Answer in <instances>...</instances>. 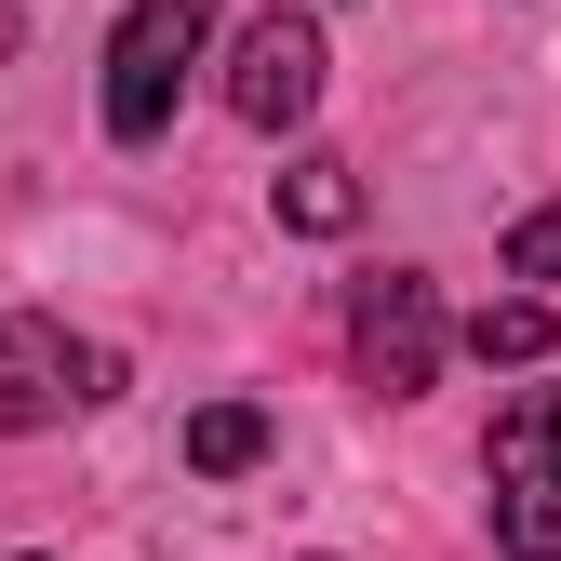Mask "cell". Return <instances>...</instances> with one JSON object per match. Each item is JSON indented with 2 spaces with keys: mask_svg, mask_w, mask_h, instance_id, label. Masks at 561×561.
<instances>
[{
  "mask_svg": "<svg viewBox=\"0 0 561 561\" xmlns=\"http://www.w3.org/2000/svg\"><path fill=\"white\" fill-rule=\"evenodd\" d=\"M201 41H215V0H134V14L107 27V134L121 148H148V134L174 121Z\"/></svg>",
  "mask_w": 561,
  "mask_h": 561,
  "instance_id": "6da1fadb",
  "label": "cell"
},
{
  "mask_svg": "<svg viewBox=\"0 0 561 561\" xmlns=\"http://www.w3.org/2000/svg\"><path fill=\"white\" fill-rule=\"evenodd\" d=\"M442 347H455L442 280H428V267H375V280H362V308H347V362H362V388H388V401L442 388Z\"/></svg>",
  "mask_w": 561,
  "mask_h": 561,
  "instance_id": "7a4b0ae2",
  "label": "cell"
},
{
  "mask_svg": "<svg viewBox=\"0 0 561 561\" xmlns=\"http://www.w3.org/2000/svg\"><path fill=\"white\" fill-rule=\"evenodd\" d=\"M495 548L561 561V388H522L495 414Z\"/></svg>",
  "mask_w": 561,
  "mask_h": 561,
  "instance_id": "3957f363",
  "label": "cell"
},
{
  "mask_svg": "<svg viewBox=\"0 0 561 561\" xmlns=\"http://www.w3.org/2000/svg\"><path fill=\"white\" fill-rule=\"evenodd\" d=\"M107 388H121V362L81 347L54 308H14V321H0V428H67V414L107 401Z\"/></svg>",
  "mask_w": 561,
  "mask_h": 561,
  "instance_id": "277c9868",
  "label": "cell"
},
{
  "mask_svg": "<svg viewBox=\"0 0 561 561\" xmlns=\"http://www.w3.org/2000/svg\"><path fill=\"white\" fill-rule=\"evenodd\" d=\"M228 107H241L254 134H295V121L321 107V27H308V14H254V27L228 41Z\"/></svg>",
  "mask_w": 561,
  "mask_h": 561,
  "instance_id": "5b68a950",
  "label": "cell"
},
{
  "mask_svg": "<svg viewBox=\"0 0 561 561\" xmlns=\"http://www.w3.org/2000/svg\"><path fill=\"white\" fill-rule=\"evenodd\" d=\"M280 228H308V241L362 228V174H347V161H295V174H280Z\"/></svg>",
  "mask_w": 561,
  "mask_h": 561,
  "instance_id": "8992f818",
  "label": "cell"
},
{
  "mask_svg": "<svg viewBox=\"0 0 561 561\" xmlns=\"http://www.w3.org/2000/svg\"><path fill=\"white\" fill-rule=\"evenodd\" d=\"M254 455H267V414H254V401H201V414H187V468H201V481H241Z\"/></svg>",
  "mask_w": 561,
  "mask_h": 561,
  "instance_id": "52a82bcc",
  "label": "cell"
},
{
  "mask_svg": "<svg viewBox=\"0 0 561 561\" xmlns=\"http://www.w3.org/2000/svg\"><path fill=\"white\" fill-rule=\"evenodd\" d=\"M468 362H548V308L535 295H495V308L468 321Z\"/></svg>",
  "mask_w": 561,
  "mask_h": 561,
  "instance_id": "ba28073f",
  "label": "cell"
},
{
  "mask_svg": "<svg viewBox=\"0 0 561 561\" xmlns=\"http://www.w3.org/2000/svg\"><path fill=\"white\" fill-rule=\"evenodd\" d=\"M508 280H561V201L508 228Z\"/></svg>",
  "mask_w": 561,
  "mask_h": 561,
  "instance_id": "9c48e42d",
  "label": "cell"
}]
</instances>
